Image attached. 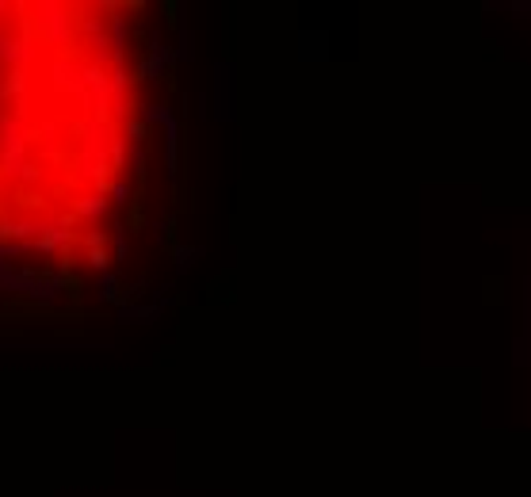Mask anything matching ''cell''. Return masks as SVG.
Segmentation results:
<instances>
[{
	"mask_svg": "<svg viewBox=\"0 0 531 497\" xmlns=\"http://www.w3.org/2000/svg\"><path fill=\"white\" fill-rule=\"evenodd\" d=\"M115 4H0V264L88 271L141 153V65Z\"/></svg>",
	"mask_w": 531,
	"mask_h": 497,
	"instance_id": "obj_1",
	"label": "cell"
}]
</instances>
